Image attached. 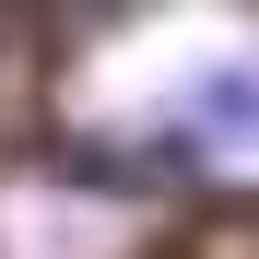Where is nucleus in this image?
<instances>
[{"instance_id":"obj_1","label":"nucleus","mask_w":259,"mask_h":259,"mask_svg":"<svg viewBox=\"0 0 259 259\" xmlns=\"http://www.w3.org/2000/svg\"><path fill=\"white\" fill-rule=\"evenodd\" d=\"M177 118H189V153H247L259 142V59H212L177 95Z\"/></svg>"}]
</instances>
